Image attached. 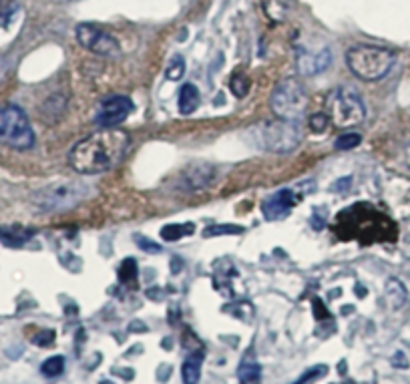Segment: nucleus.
<instances>
[{"instance_id": "2", "label": "nucleus", "mask_w": 410, "mask_h": 384, "mask_svg": "<svg viewBox=\"0 0 410 384\" xmlns=\"http://www.w3.org/2000/svg\"><path fill=\"white\" fill-rule=\"evenodd\" d=\"M396 63V55L387 47H352L346 53V65L348 69L362 81L374 82L387 77L390 69Z\"/></svg>"}, {"instance_id": "12", "label": "nucleus", "mask_w": 410, "mask_h": 384, "mask_svg": "<svg viewBox=\"0 0 410 384\" xmlns=\"http://www.w3.org/2000/svg\"><path fill=\"white\" fill-rule=\"evenodd\" d=\"M332 65V53L330 48H322L316 53H308L302 50L298 55V69L304 77H314L318 73H324Z\"/></svg>"}, {"instance_id": "25", "label": "nucleus", "mask_w": 410, "mask_h": 384, "mask_svg": "<svg viewBox=\"0 0 410 384\" xmlns=\"http://www.w3.org/2000/svg\"><path fill=\"white\" fill-rule=\"evenodd\" d=\"M310 129H312V133H324L330 125V119L326 113H316V115L310 117Z\"/></svg>"}, {"instance_id": "3", "label": "nucleus", "mask_w": 410, "mask_h": 384, "mask_svg": "<svg viewBox=\"0 0 410 384\" xmlns=\"http://www.w3.org/2000/svg\"><path fill=\"white\" fill-rule=\"evenodd\" d=\"M89 196H91V187L85 181L70 179V181H59L36 191L33 203L41 211H67L82 203Z\"/></svg>"}, {"instance_id": "9", "label": "nucleus", "mask_w": 410, "mask_h": 384, "mask_svg": "<svg viewBox=\"0 0 410 384\" xmlns=\"http://www.w3.org/2000/svg\"><path fill=\"white\" fill-rule=\"evenodd\" d=\"M133 111V101L125 95H111L105 97L99 107H97V113H95V123L99 127L111 129L121 125Z\"/></svg>"}, {"instance_id": "23", "label": "nucleus", "mask_w": 410, "mask_h": 384, "mask_svg": "<svg viewBox=\"0 0 410 384\" xmlns=\"http://www.w3.org/2000/svg\"><path fill=\"white\" fill-rule=\"evenodd\" d=\"M328 373V368L324 366V364H320V366H312V368H308L298 380L293 384H312L314 380H318V378H322L324 374Z\"/></svg>"}, {"instance_id": "17", "label": "nucleus", "mask_w": 410, "mask_h": 384, "mask_svg": "<svg viewBox=\"0 0 410 384\" xmlns=\"http://www.w3.org/2000/svg\"><path fill=\"white\" fill-rule=\"evenodd\" d=\"M200 107V91L195 85L185 82L179 91V113L181 115H189Z\"/></svg>"}, {"instance_id": "20", "label": "nucleus", "mask_w": 410, "mask_h": 384, "mask_svg": "<svg viewBox=\"0 0 410 384\" xmlns=\"http://www.w3.org/2000/svg\"><path fill=\"white\" fill-rule=\"evenodd\" d=\"M63 370H65V358H63V356H50V358H47V361L43 362V366H41V373L48 376V378L59 376Z\"/></svg>"}, {"instance_id": "1", "label": "nucleus", "mask_w": 410, "mask_h": 384, "mask_svg": "<svg viewBox=\"0 0 410 384\" xmlns=\"http://www.w3.org/2000/svg\"><path fill=\"white\" fill-rule=\"evenodd\" d=\"M129 149V133L123 129H101L79 141L69 153L70 167L81 175L103 174L123 161Z\"/></svg>"}, {"instance_id": "18", "label": "nucleus", "mask_w": 410, "mask_h": 384, "mask_svg": "<svg viewBox=\"0 0 410 384\" xmlns=\"http://www.w3.org/2000/svg\"><path fill=\"white\" fill-rule=\"evenodd\" d=\"M406 298H409V294H406V288H404V284L400 282V279H388L387 282V300L388 304L394 308V310H399L404 306L406 302Z\"/></svg>"}, {"instance_id": "27", "label": "nucleus", "mask_w": 410, "mask_h": 384, "mask_svg": "<svg viewBox=\"0 0 410 384\" xmlns=\"http://www.w3.org/2000/svg\"><path fill=\"white\" fill-rule=\"evenodd\" d=\"M121 279H123L125 284L137 279V264H135L133 260H125V264L121 266Z\"/></svg>"}, {"instance_id": "10", "label": "nucleus", "mask_w": 410, "mask_h": 384, "mask_svg": "<svg viewBox=\"0 0 410 384\" xmlns=\"http://www.w3.org/2000/svg\"><path fill=\"white\" fill-rule=\"evenodd\" d=\"M213 179H215L213 165L195 164L179 175V187H181V191H188V193H201L203 189L211 186Z\"/></svg>"}, {"instance_id": "29", "label": "nucleus", "mask_w": 410, "mask_h": 384, "mask_svg": "<svg viewBox=\"0 0 410 384\" xmlns=\"http://www.w3.org/2000/svg\"><path fill=\"white\" fill-rule=\"evenodd\" d=\"M352 186V177H344V179H338L336 183H334V189L336 191H344V189H348Z\"/></svg>"}, {"instance_id": "11", "label": "nucleus", "mask_w": 410, "mask_h": 384, "mask_svg": "<svg viewBox=\"0 0 410 384\" xmlns=\"http://www.w3.org/2000/svg\"><path fill=\"white\" fill-rule=\"evenodd\" d=\"M293 203H296V199H293L292 191L290 189H280V191H276L274 196H270L264 201V206H261L264 218L270 221L284 220V218H288L292 213Z\"/></svg>"}, {"instance_id": "24", "label": "nucleus", "mask_w": 410, "mask_h": 384, "mask_svg": "<svg viewBox=\"0 0 410 384\" xmlns=\"http://www.w3.org/2000/svg\"><path fill=\"white\" fill-rule=\"evenodd\" d=\"M232 91H234L235 97H246L247 91H249V79H247L246 75H234Z\"/></svg>"}, {"instance_id": "6", "label": "nucleus", "mask_w": 410, "mask_h": 384, "mask_svg": "<svg viewBox=\"0 0 410 384\" xmlns=\"http://www.w3.org/2000/svg\"><path fill=\"white\" fill-rule=\"evenodd\" d=\"M271 111L278 119H288V121H298L304 115L308 97H306L304 85L296 79H284L276 85L270 99Z\"/></svg>"}, {"instance_id": "5", "label": "nucleus", "mask_w": 410, "mask_h": 384, "mask_svg": "<svg viewBox=\"0 0 410 384\" xmlns=\"http://www.w3.org/2000/svg\"><path fill=\"white\" fill-rule=\"evenodd\" d=\"M0 143L21 151L35 145V133L21 107L6 105L0 109Z\"/></svg>"}, {"instance_id": "7", "label": "nucleus", "mask_w": 410, "mask_h": 384, "mask_svg": "<svg viewBox=\"0 0 410 384\" xmlns=\"http://www.w3.org/2000/svg\"><path fill=\"white\" fill-rule=\"evenodd\" d=\"M259 141L264 149L271 153H290L302 143V125L298 121L276 119L259 129Z\"/></svg>"}, {"instance_id": "13", "label": "nucleus", "mask_w": 410, "mask_h": 384, "mask_svg": "<svg viewBox=\"0 0 410 384\" xmlns=\"http://www.w3.org/2000/svg\"><path fill=\"white\" fill-rule=\"evenodd\" d=\"M237 378L242 384H259L261 383V366L256 361V356L252 352H247L244 361L237 368Z\"/></svg>"}, {"instance_id": "16", "label": "nucleus", "mask_w": 410, "mask_h": 384, "mask_svg": "<svg viewBox=\"0 0 410 384\" xmlns=\"http://www.w3.org/2000/svg\"><path fill=\"white\" fill-rule=\"evenodd\" d=\"M203 356H205V352H203V348H200V350H195V352H191V354L188 356V361L183 362V370H181V376H183V384H198L200 383Z\"/></svg>"}, {"instance_id": "19", "label": "nucleus", "mask_w": 410, "mask_h": 384, "mask_svg": "<svg viewBox=\"0 0 410 384\" xmlns=\"http://www.w3.org/2000/svg\"><path fill=\"white\" fill-rule=\"evenodd\" d=\"M193 223H183V225H179V223H171V225H165L163 230H161V238H163L165 242H177V240H181L183 235H188V233H193Z\"/></svg>"}, {"instance_id": "15", "label": "nucleus", "mask_w": 410, "mask_h": 384, "mask_svg": "<svg viewBox=\"0 0 410 384\" xmlns=\"http://www.w3.org/2000/svg\"><path fill=\"white\" fill-rule=\"evenodd\" d=\"M35 235L33 230H26L23 225H4L0 228V240L2 244L12 245V247H21L24 245L31 238Z\"/></svg>"}, {"instance_id": "4", "label": "nucleus", "mask_w": 410, "mask_h": 384, "mask_svg": "<svg viewBox=\"0 0 410 384\" xmlns=\"http://www.w3.org/2000/svg\"><path fill=\"white\" fill-rule=\"evenodd\" d=\"M326 115L332 125L350 129L360 125L366 119V107L356 91H352L348 87H338L326 99Z\"/></svg>"}, {"instance_id": "22", "label": "nucleus", "mask_w": 410, "mask_h": 384, "mask_svg": "<svg viewBox=\"0 0 410 384\" xmlns=\"http://www.w3.org/2000/svg\"><path fill=\"white\" fill-rule=\"evenodd\" d=\"M362 143V137L358 133H342L340 137L336 139V149L338 151H348V149H354Z\"/></svg>"}, {"instance_id": "26", "label": "nucleus", "mask_w": 410, "mask_h": 384, "mask_svg": "<svg viewBox=\"0 0 410 384\" xmlns=\"http://www.w3.org/2000/svg\"><path fill=\"white\" fill-rule=\"evenodd\" d=\"M244 228L237 225H211L207 230H203V238H211V235H223V233H242Z\"/></svg>"}, {"instance_id": "28", "label": "nucleus", "mask_w": 410, "mask_h": 384, "mask_svg": "<svg viewBox=\"0 0 410 384\" xmlns=\"http://www.w3.org/2000/svg\"><path fill=\"white\" fill-rule=\"evenodd\" d=\"M137 244H139L141 250H147V252H161V245L151 244V240H147V238H141Z\"/></svg>"}, {"instance_id": "8", "label": "nucleus", "mask_w": 410, "mask_h": 384, "mask_svg": "<svg viewBox=\"0 0 410 384\" xmlns=\"http://www.w3.org/2000/svg\"><path fill=\"white\" fill-rule=\"evenodd\" d=\"M75 35H77V41L82 48H87L89 53L99 55V57L115 58L121 57V53H123L115 36L97 28L93 24H79Z\"/></svg>"}, {"instance_id": "14", "label": "nucleus", "mask_w": 410, "mask_h": 384, "mask_svg": "<svg viewBox=\"0 0 410 384\" xmlns=\"http://www.w3.org/2000/svg\"><path fill=\"white\" fill-rule=\"evenodd\" d=\"M293 0H261V9L264 14L268 16L270 23H284L288 18V14L292 11Z\"/></svg>"}, {"instance_id": "30", "label": "nucleus", "mask_w": 410, "mask_h": 384, "mask_svg": "<svg viewBox=\"0 0 410 384\" xmlns=\"http://www.w3.org/2000/svg\"><path fill=\"white\" fill-rule=\"evenodd\" d=\"M406 164L410 165V145H409V147H406Z\"/></svg>"}, {"instance_id": "21", "label": "nucleus", "mask_w": 410, "mask_h": 384, "mask_svg": "<svg viewBox=\"0 0 410 384\" xmlns=\"http://www.w3.org/2000/svg\"><path fill=\"white\" fill-rule=\"evenodd\" d=\"M183 73H185V60L177 55V57L171 58L169 67L165 70V77H167V81H179L183 77Z\"/></svg>"}]
</instances>
